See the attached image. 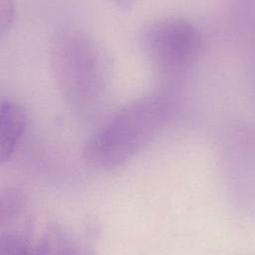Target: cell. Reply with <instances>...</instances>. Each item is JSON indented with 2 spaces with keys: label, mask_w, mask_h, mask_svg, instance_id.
Segmentation results:
<instances>
[{
  "label": "cell",
  "mask_w": 255,
  "mask_h": 255,
  "mask_svg": "<svg viewBox=\"0 0 255 255\" xmlns=\"http://www.w3.org/2000/svg\"><path fill=\"white\" fill-rule=\"evenodd\" d=\"M1 221L3 222L5 219H10L15 214L18 213L21 208V197L16 192V190L8 189L6 192L1 194Z\"/></svg>",
  "instance_id": "52a82bcc"
},
{
  "label": "cell",
  "mask_w": 255,
  "mask_h": 255,
  "mask_svg": "<svg viewBox=\"0 0 255 255\" xmlns=\"http://www.w3.org/2000/svg\"><path fill=\"white\" fill-rule=\"evenodd\" d=\"M14 1L0 0V35L4 36L14 22Z\"/></svg>",
  "instance_id": "ba28073f"
},
{
  "label": "cell",
  "mask_w": 255,
  "mask_h": 255,
  "mask_svg": "<svg viewBox=\"0 0 255 255\" xmlns=\"http://www.w3.org/2000/svg\"><path fill=\"white\" fill-rule=\"evenodd\" d=\"M174 110V101L166 94L146 95L126 105L88 138L85 161L99 170L123 166L170 122Z\"/></svg>",
  "instance_id": "7a4b0ae2"
},
{
  "label": "cell",
  "mask_w": 255,
  "mask_h": 255,
  "mask_svg": "<svg viewBox=\"0 0 255 255\" xmlns=\"http://www.w3.org/2000/svg\"><path fill=\"white\" fill-rule=\"evenodd\" d=\"M112 1L115 3V5L118 8H120L124 11L129 10L132 7L133 2H134V0H112Z\"/></svg>",
  "instance_id": "9c48e42d"
},
{
  "label": "cell",
  "mask_w": 255,
  "mask_h": 255,
  "mask_svg": "<svg viewBox=\"0 0 255 255\" xmlns=\"http://www.w3.org/2000/svg\"><path fill=\"white\" fill-rule=\"evenodd\" d=\"M50 64L66 105L78 116L97 115L114 76L113 60L103 43L82 28L62 26L51 38Z\"/></svg>",
  "instance_id": "6da1fadb"
},
{
  "label": "cell",
  "mask_w": 255,
  "mask_h": 255,
  "mask_svg": "<svg viewBox=\"0 0 255 255\" xmlns=\"http://www.w3.org/2000/svg\"><path fill=\"white\" fill-rule=\"evenodd\" d=\"M35 255H80L70 235L61 228L48 230L34 247Z\"/></svg>",
  "instance_id": "5b68a950"
},
{
  "label": "cell",
  "mask_w": 255,
  "mask_h": 255,
  "mask_svg": "<svg viewBox=\"0 0 255 255\" xmlns=\"http://www.w3.org/2000/svg\"><path fill=\"white\" fill-rule=\"evenodd\" d=\"M27 128L25 109L14 100L2 99L0 104V161L9 160L18 147Z\"/></svg>",
  "instance_id": "277c9868"
},
{
  "label": "cell",
  "mask_w": 255,
  "mask_h": 255,
  "mask_svg": "<svg viewBox=\"0 0 255 255\" xmlns=\"http://www.w3.org/2000/svg\"><path fill=\"white\" fill-rule=\"evenodd\" d=\"M0 255H35V251L24 237L7 233L0 239Z\"/></svg>",
  "instance_id": "8992f818"
},
{
  "label": "cell",
  "mask_w": 255,
  "mask_h": 255,
  "mask_svg": "<svg viewBox=\"0 0 255 255\" xmlns=\"http://www.w3.org/2000/svg\"><path fill=\"white\" fill-rule=\"evenodd\" d=\"M140 50L156 75L164 82L181 79L199 59L202 36L188 20L168 16L145 24L138 36Z\"/></svg>",
  "instance_id": "3957f363"
}]
</instances>
